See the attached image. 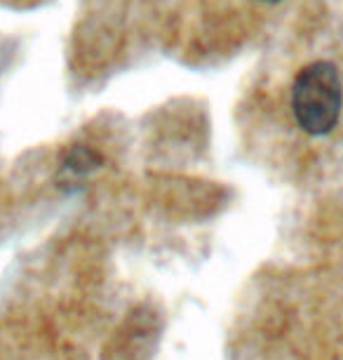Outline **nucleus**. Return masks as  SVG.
<instances>
[{"instance_id": "obj_1", "label": "nucleus", "mask_w": 343, "mask_h": 360, "mask_svg": "<svg viewBox=\"0 0 343 360\" xmlns=\"http://www.w3.org/2000/svg\"><path fill=\"white\" fill-rule=\"evenodd\" d=\"M343 108V83L332 62L318 59L297 73L292 85V113L311 137H325L336 127Z\"/></svg>"}, {"instance_id": "obj_2", "label": "nucleus", "mask_w": 343, "mask_h": 360, "mask_svg": "<svg viewBox=\"0 0 343 360\" xmlns=\"http://www.w3.org/2000/svg\"><path fill=\"white\" fill-rule=\"evenodd\" d=\"M102 155H99L94 148L85 146V144H78V146H71L69 151L64 153L62 158V172L73 176V179H80V176H87L92 172H97L102 167Z\"/></svg>"}, {"instance_id": "obj_3", "label": "nucleus", "mask_w": 343, "mask_h": 360, "mask_svg": "<svg viewBox=\"0 0 343 360\" xmlns=\"http://www.w3.org/2000/svg\"><path fill=\"white\" fill-rule=\"evenodd\" d=\"M264 3H280V0H264Z\"/></svg>"}]
</instances>
